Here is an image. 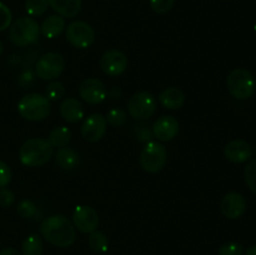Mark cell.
<instances>
[{
    "label": "cell",
    "mask_w": 256,
    "mask_h": 255,
    "mask_svg": "<svg viewBox=\"0 0 256 255\" xmlns=\"http://www.w3.org/2000/svg\"><path fill=\"white\" fill-rule=\"evenodd\" d=\"M59 112L62 119L68 122H72V124L82 122L85 115L84 106L75 98H66V99L62 100L59 106Z\"/></svg>",
    "instance_id": "obj_17"
},
{
    "label": "cell",
    "mask_w": 256,
    "mask_h": 255,
    "mask_svg": "<svg viewBox=\"0 0 256 255\" xmlns=\"http://www.w3.org/2000/svg\"><path fill=\"white\" fill-rule=\"evenodd\" d=\"M244 246L240 242H230L219 248V255H242Z\"/></svg>",
    "instance_id": "obj_32"
},
{
    "label": "cell",
    "mask_w": 256,
    "mask_h": 255,
    "mask_svg": "<svg viewBox=\"0 0 256 255\" xmlns=\"http://www.w3.org/2000/svg\"><path fill=\"white\" fill-rule=\"evenodd\" d=\"M255 32H256V25H255Z\"/></svg>",
    "instance_id": "obj_41"
},
{
    "label": "cell",
    "mask_w": 256,
    "mask_h": 255,
    "mask_svg": "<svg viewBox=\"0 0 256 255\" xmlns=\"http://www.w3.org/2000/svg\"><path fill=\"white\" fill-rule=\"evenodd\" d=\"M244 255H256V245H255V246L249 248V249L245 252Z\"/></svg>",
    "instance_id": "obj_39"
},
{
    "label": "cell",
    "mask_w": 256,
    "mask_h": 255,
    "mask_svg": "<svg viewBox=\"0 0 256 255\" xmlns=\"http://www.w3.org/2000/svg\"><path fill=\"white\" fill-rule=\"evenodd\" d=\"M65 69V59L59 52H46L38 59L35 64V74L42 80L52 82L59 78Z\"/></svg>",
    "instance_id": "obj_8"
},
{
    "label": "cell",
    "mask_w": 256,
    "mask_h": 255,
    "mask_svg": "<svg viewBox=\"0 0 256 255\" xmlns=\"http://www.w3.org/2000/svg\"><path fill=\"white\" fill-rule=\"evenodd\" d=\"M44 244L38 234H30L22 244V255H42Z\"/></svg>",
    "instance_id": "obj_23"
},
{
    "label": "cell",
    "mask_w": 256,
    "mask_h": 255,
    "mask_svg": "<svg viewBox=\"0 0 256 255\" xmlns=\"http://www.w3.org/2000/svg\"><path fill=\"white\" fill-rule=\"evenodd\" d=\"M122 95V89L119 86H112L110 89H108V96L112 100H118L120 99Z\"/></svg>",
    "instance_id": "obj_37"
},
{
    "label": "cell",
    "mask_w": 256,
    "mask_h": 255,
    "mask_svg": "<svg viewBox=\"0 0 256 255\" xmlns=\"http://www.w3.org/2000/svg\"><path fill=\"white\" fill-rule=\"evenodd\" d=\"M106 122L112 128H122L126 124L128 114L125 110L120 109V108H112L106 112Z\"/></svg>",
    "instance_id": "obj_26"
},
{
    "label": "cell",
    "mask_w": 256,
    "mask_h": 255,
    "mask_svg": "<svg viewBox=\"0 0 256 255\" xmlns=\"http://www.w3.org/2000/svg\"><path fill=\"white\" fill-rule=\"evenodd\" d=\"M244 179L248 188L256 194V159L250 160L244 169Z\"/></svg>",
    "instance_id": "obj_30"
},
{
    "label": "cell",
    "mask_w": 256,
    "mask_h": 255,
    "mask_svg": "<svg viewBox=\"0 0 256 255\" xmlns=\"http://www.w3.org/2000/svg\"><path fill=\"white\" fill-rule=\"evenodd\" d=\"M2 52H4V45H2V40H0V55L2 54Z\"/></svg>",
    "instance_id": "obj_40"
},
{
    "label": "cell",
    "mask_w": 256,
    "mask_h": 255,
    "mask_svg": "<svg viewBox=\"0 0 256 255\" xmlns=\"http://www.w3.org/2000/svg\"><path fill=\"white\" fill-rule=\"evenodd\" d=\"M39 24L30 16L19 18L9 28V39L15 46H30L39 40Z\"/></svg>",
    "instance_id": "obj_4"
},
{
    "label": "cell",
    "mask_w": 256,
    "mask_h": 255,
    "mask_svg": "<svg viewBox=\"0 0 256 255\" xmlns=\"http://www.w3.org/2000/svg\"><path fill=\"white\" fill-rule=\"evenodd\" d=\"M65 19L60 15H49L45 18L42 22V26H40V32L44 35L46 39H55L59 36L62 32L65 30Z\"/></svg>",
    "instance_id": "obj_21"
},
{
    "label": "cell",
    "mask_w": 256,
    "mask_h": 255,
    "mask_svg": "<svg viewBox=\"0 0 256 255\" xmlns=\"http://www.w3.org/2000/svg\"><path fill=\"white\" fill-rule=\"evenodd\" d=\"M79 95L88 104L98 105L108 98V89L102 80L96 78H88L80 82Z\"/></svg>",
    "instance_id": "obj_11"
},
{
    "label": "cell",
    "mask_w": 256,
    "mask_h": 255,
    "mask_svg": "<svg viewBox=\"0 0 256 255\" xmlns=\"http://www.w3.org/2000/svg\"><path fill=\"white\" fill-rule=\"evenodd\" d=\"M108 129V122L105 116L102 114H95L89 115L86 119L82 122V128H80V132L82 136L84 138L86 142H98L104 138L105 132Z\"/></svg>",
    "instance_id": "obj_13"
},
{
    "label": "cell",
    "mask_w": 256,
    "mask_h": 255,
    "mask_svg": "<svg viewBox=\"0 0 256 255\" xmlns=\"http://www.w3.org/2000/svg\"><path fill=\"white\" fill-rule=\"evenodd\" d=\"M88 244H89L90 249L95 252H105L108 250V248H109L108 236L102 232H99V230H95V232H90Z\"/></svg>",
    "instance_id": "obj_25"
},
{
    "label": "cell",
    "mask_w": 256,
    "mask_h": 255,
    "mask_svg": "<svg viewBox=\"0 0 256 255\" xmlns=\"http://www.w3.org/2000/svg\"><path fill=\"white\" fill-rule=\"evenodd\" d=\"M35 76H36L35 72H32V70L29 69V68H26V69L22 70V72H19V75H18L16 78L18 85L22 86V89H29V88H32V85H34Z\"/></svg>",
    "instance_id": "obj_31"
},
{
    "label": "cell",
    "mask_w": 256,
    "mask_h": 255,
    "mask_svg": "<svg viewBox=\"0 0 256 255\" xmlns=\"http://www.w3.org/2000/svg\"><path fill=\"white\" fill-rule=\"evenodd\" d=\"M42 236L58 248L72 246L76 239V229L68 216L55 214L46 218L40 224Z\"/></svg>",
    "instance_id": "obj_1"
},
{
    "label": "cell",
    "mask_w": 256,
    "mask_h": 255,
    "mask_svg": "<svg viewBox=\"0 0 256 255\" xmlns=\"http://www.w3.org/2000/svg\"><path fill=\"white\" fill-rule=\"evenodd\" d=\"M158 100L165 109L179 110L185 102V94L179 88H166L160 92Z\"/></svg>",
    "instance_id": "obj_18"
},
{
    "label": "cell",
    "mask_w": 256,
    "mask_h": 255,
    "mask_svg": "<svg viewBox=\"0 0 256 255\" xmlns=\"http://www.w3.org/2000/svg\"><path fill=\"white\" fill-rule=\"evenodd\" d=\"M100 68L108 76H119L128 68V58L118 49H110L100 58Z\"/></svg>",
    "instance_id": "obj_12"
},
{
    "label": "cell",
    "mask_w": 256,
    "mask_h": 255,
    "mask_svg": "<svg viewBox=\"0 0 256 255\" xmlns=\"http://www.w3.org/2000/svg\"><path fill=\"white\" fill-rule=\"evenodd\" d=\"M72 130L69 129L65 125H60V126L54 128V129L50 132L49 136H48V142H50L52 148H64L68 146L70 142H72Z\"/></svg>",
    "instance_id": "obj_22"
},
{
    "label": "cell",
    "mask_w": 256,
    "mask_h": 255,
    "mask_svg": "<svg viewBox=\"0 0 256 255\" xmlns=\"http://www.w3.org/2000/svg\"><path fill=\"white\" fill-rule=\"evenodd\" d=\"M55 162L62 168V170L66 172H72L76 169L80 164V155L75 149L69 146L60 148L55 154Z\"/></svg>",
    "instance_id": "obj_20"
},
{
    "label": "cell",
    "mask_w": 256,
    "mask_h": 255,
    "mask_svg": "<svg viewBox=\"0 0 256 255\" xmlns=\"http://www.w3.org/2000/svg\"><path fill=\"white\" fill-rule=\"evenodd\" d=\"M52 112V102L39 92H29L18 102V112L28 122H42Z\"/></svg>",
    "instance_id": "obj_3"
},
{
    "label": "cell",
    "mask_w": 256,
    "mask_h": 255,
    "mask_svg": "<svg viewBox=\"0 0 256 255\" xmlns=\"http://www.w3.org/2000/svg\"><path fill=\"white\" fill-rule=\"evenodd\" d=\"M132 136H134L138 142H144V144L152 142V139L155 138L154 132H152V126L149 124L148 120L146 122H138L136 124L132 126Z\"/></svg>",
    "instance_id": "obj_24"
},
{
    "label": "cell",
    "mask_w": 256,
    "mask_h": 255,
    "mask_svg": "<svg viewBox=\"0 0 256 255\" xmlns=\"http://www.w3.org/2000/svg\"><path fill=\"white\" fill-rule=\"evenodd\" d=\"M220 210L225 218L230 220H236L244 215L246 210V200L244 195L240 192H228L220 202Z\"/></svg>",
    "instance_id": "obj_14"
},
{
    "label": "cell",
    "mask_w": 256,
    "mask_h": 255,
    "mask_svg": "<svg viewBox=\"0 0 256 255\" xmlns=\"http://www.w3.org/2000/svg\"><path fill=\"white\" fill-rule=\"evenodd\" d=\"M66 36L68 42L76 49H88L95 42V32L92 26L82 20H76L68 25Z\"/></svg>",
    "instance_id": "obj_9"
},
{
    "label": "cell",
    "mask_w": 256,
    "mask_h": 255,
    "mask_svg": "<svg viewBox=\"0 0 256 255\" xmlns=\"http://www.w3.org/2000/svg\"><path fill=\"white\" fill-rule=\"evenodd\" d=\"M65 94V86L62 82L58 80H52L49 84L45 86V96L49 102H58L62 99Z\"/></svg>",
    "instance_id": "obj_29"
},
{
    "label": "cell",
    "mask_w": 256,
    "mask_h": 255,
    "mask_svg": "<svg viewBox=\"0 0 256 255\" xmlns=\"http://www.w3.org/2000/svg\"><path fill=\"white\" fill-rule=\"evenodd\" d=\"M48 2L58 15L68 19L76 16L82 6V0H48Z\"/></svg>",
    "instance_id": "obj_19"
},
{
    "label": "cell",
    "mask_w": 256,
    "mask_h": 255,
    "mask_svg": "<svg viewBox=\"0 0 256 255\" xmlns=\"http://www.w3.org/2000/svg\"><path fill=\"white\" fill-rule=\"evenodd\" d=\"M16 212L24 219H32L38 215V206L32 200L22 199L16 205Z\"/></svg>",
    "instance_id": "obj_28"
},
{
    "label": "cell",
    "mask_w": 256,
    "mask_h": 255,
    "mask_svg": "<svg viewBox=\"0 0 256 255\" xmlns=\"http://www.w3.org/2000/svg\"><path fill=\"white\" fill-rule=\"evenodd\" d=\"M142 170L150 174L162 172L168 162V150L162 142H150L145 144L139 156Z\"/></svg>",
    "instance_id": "obj_6"
},
{
    "label": "cell",
    "mask_w": 256,
    "mask_h": 255,
    "mask_svg": "<svg viewBox=\"0 0 256 255\" xmlns=\"http://www.w3.org/2000/svg\"><path fill=\"white\" fill-rule=\"evenodd\" d=\"M12 170H10L9 165L0 160V189L2 188H6L12 182Z\"/></svg>",
    "instance_id": "obj_35"
},
{
    "label": "cell",
    "mask_w": 256,
    "mask_h": 255,
    "mask_svg": "<svg viewBox=\"0 0 256 255\" xmlns=\"http://www.w3.org/2000/svg\"><path fill=\"white\" fill-rule=\"evenodd\" d=\"M180 124L176 118L172 115H164L159 118L152 125L154 136L160 142H170L179 134Z\"/></svg>",
    "instance_id": "obj_15"
},
{
    "label": "cell",
    "mask_w": 256,
    "mask_h": 255,
    "mask_svg": "<svg viewBox=\"0 0 256 255\" xmlns=\"http://www.w3.org/2000/svg\"><path fill=\"white\" fill-rule=\"evenodd\" d=\"M156 110V99L149 92H139L128 102V112L136 122H146Z\"/></svg>",
    "instance_id": "obj_7"
},
{
    "label": "cell",
    "mask_w": 256,
    "mask_h": 255,
    "mask_svg": "<svg viewBox=\"0 0 256 255\" xmlns=\"http://www.w3.org/2000/svg\"><path fill=\"white\" fill-rule=\"evenodd\" d=\"M54 154V148L46 139L32 138L19 149V160L24 166L39 168L46 164Z\"/></svg>",
    "instance_id": "obj_2"
},
{
    "label": "cell",
    "mask_w": 256,
    "mask_h": 255,
    "mask_svg": "<svg viewBox=\"0 0 256 255\" xmlns=\"http://www.w3.org/2000/svg\"><path fill=\"white\" fill-rule=\"evenodd\" d=\"M0 255H22V252H19L14 248H5V249L0 250Z\"/></svg>",
    "instance_id": "obj_38"
},
{
    "label": "cell",
    "mask_w": 256,
    "mask_h": 255,
    "mask_svg": "<svg viewBox=\"0 0 256 255\" xmlns=\"http://www.w3.org/2000/svg\"><path fill=\"white\" fill-rule=\"evenodd\" d=\"M49 8L48 0H26L25 2V10L30 18L42 16Z\"/></svg>",
    "instance_id": "obj_27"
},
{
    "label": "cell",
    "mask_w": 256,
    "mask_h": 255,
    "mask_svg": "<svg viewBox=\"0 0 256 255\" xmlns=\"http://www.w3.org/2000/svg\"><path fill=\"white\" fill-rule=\"evenodd\" d=\"M226 86L230 95L238 100H246L254 95L255 79L249 70L238 68L228 75Z\"/></svg>",
    "instance_id": "obj_5"
},
{
    "label": "cell",
    "mask_w": 256,
    "mask_h": 255,
    "mask_svg": "<svg viewBox=\"0 0 256 255\" xmlns=\"http://www.w3.org/2000/svg\"><path fill=\"white\" fill-rule=\"evenodd\" d=\"M175 0H150V6L158 14H166L172 9Z\"/></svg>",
    "instance_id": "obj_34"
},
{
    "label": "cell",
    "mask_w": 256,
    "mask_h": 255,
    "mask_svg": "<svg viewBox=\"0 0 256 255\" xmlns=\"http://www.w3.org/2000/svg\"><path fill=\"white\" fill-rule=\"evenodd\" d=\"M12 22V15L9 8L0 2V32L9 29Z\"/></svg>",
    "instance_id": "obj_33"
},
{
    "label": "cell",
    "mask_w": 256,
    "mask_h": 255,
    "mask_svg": "<svg viewBox=\"0 0 256 255\" xmlns=\"http://www.w3.org/2000/svg\"><path fill=\"white\" fill-rule=\"evenodd\" d=\"M15 202V195L8 188H2L0 189V206L10 208Z\"/></svg>",
    "instance_id": "obj_36"
},
{
    "label": "cell",
    "mask_w": 256,
    "mask_h": 255,
    "mask_svg": "<svg viewBox=\"0 0 256 255\" xmlns=\"http://www.w3.org/2000/svg\"><path fill=\"white\" fill-rule=\"evenodd\" d=\"M224 155L229 162H234V164H242V162L250 160L252 155V148L245 140H232L225 145Z\"/></svg>",
    "instance_id": "obj_16"
},
{
    "label": "cell",
    "mask_w": 256,
    "mask_h": 255,
    "mask_svg": "<svg viewBox=\"0 0 256 255\" xmlns=\"http://www.w3.org/2000/svg\"><path fill=\"white\" fill-rule=\"evenodd\" d=\"M72 222L75 229L84 234H90V232L98 230L99 215L94 208L89 206V205H79L75 208L74 212H72Z\"/></svg>",
    "instance_id": "obj_10"
}]
</instances>
